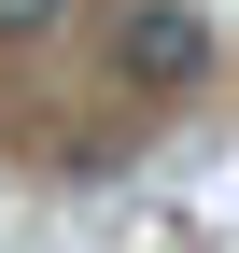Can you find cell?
I'll return each mask as SVG.
<instances>
[{
  "label": "cell",
  "instance_id": "cell-1",
  "mask_svg": "<svg viewBox=\"0 0 239 253\" xmlns=\"http://www.w3.org/2000/svg\"><path fill=\"white\" fill-rule=\"evenodd\" d=\"M113 71H127L141 99H183V84L211 71V14H197V0H127V28H113Z\"/></svg>",
  "mask_w": 239,
  "mask_h": 253
},
{
  "label": "cell",
  "instance_id": "cell-2",
  "mask_svg": "<svg viewBox=\"0 0 239 253\" xmlns=\"http://www.w3.org/2000/svg\"><path fill=\"white\" fill-rule=\"evenodd\" d=\"M42 28H71V0H0V42H42Z\"/></svg>",
  "mask_w": 239,
  "mask_h": 253
}]
</instances>
